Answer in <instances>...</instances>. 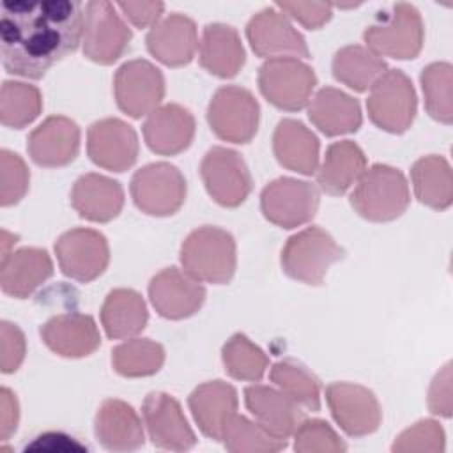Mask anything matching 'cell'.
Instances as JSON below:
<instances>
[{"mask_svg": "<svg viewBox=\"0 0 453 453\" xmlns=\"http://www.w3.org/2000/svg\"><path fill=\"white\" fill-rule=\"evenodd\" d=\"M83 9L80 2H2L0 50L7 73L42 78L81 42Z\"/></svg>", "mask_w": 453, "mask_h": 453, "instance_id": "obj_1", "label": "cell"}, {"mask_svg": "<svg viewBox=\"0 0 453 453\" xmlns=\"http://www.w3.org/2000/svg\"><path fill=\"white\" fill-rule=\"evenodd\" d=\"M184 271L198 281L223 285L235 273V241L219 226H200L193 230L180 246Z\"/></svg>", "mask_w": 453, "mask_h": 453, "instance_id": "obj_2", "label": "cell"}, {"mask_svg": "<svg viewBox=\"0 0 453 453\" xmlns=\"http://www.w3.org/2000/svg\"><path fill=\"white\" fill-rule=\"evenodd\" d=\"M411 202L403 173L389 165H373L361 173L350 195V205L368 221H391L405 212Z\"/></svg>", "mask_w": 453, "mask_h": 453, "instance_id": "obj_3", "label": "cell"}, {"mask_svg": "<svg viewBox=\"0 0 453 453\" xmlns=\"http://www.w3.org/2000/svg\"><path fill=\"white\" fill-rule=\"evenodd\" d=\"M423 35L419 11L411 4L398 2L389 11L377 12L375 21L366 27L363 39L366 48L379 57L409 60L419 55Z\"/></svg>", "mask_w": 453, "mask_h": 453, "instance_id": "obj_4", "label": "cell"}, {"mask_svg": "<svg viewBox=\"0 0 453 453\" xmlns=\"http://www.w3.org/2000/svg\"><path fill=\"white\" fill-rule=\"evenodd\" d=\"M343 248L320 226H308L285 242L281 250V267L292 280L306 285H320L327 269L342 260Z\"/></svg>", "mask_w": 453, "mask_h": 453, "instance_id": "obj_5", "label": "cell"}, {"mask_svg": "<svg viewBox=\"0 0 453 453\" xmlns=\"http://www.w3.org/2000/svg\"><path fill=\"white\" fill-rule=\"evenodd\" d=\"M418 99L412 81L400 69H388L372 87L366 99L370 120L388 131L400 134L407 131L416 117Z\"/></svg>", "mask_w": 453, "mask_h": 453, "instance_id": "obj_6", "label": "cell"}, {"mask_svg": "<svg viewBox=\"0 0 453 453\" xmlns=\"http://www.w3.org/2000/svg\"><path fill=\"white\" fill-rule=\"evenodd\" d=\"M315 85L317 76L313 69L294 57L269 58L258 69L262 96L280 110L297 111L304 108Z\"/></svg>", "mask_w": 453, "mask_h": 453, "instance_id": "obj_7", "label": "cell"}, {"mask_svg": "<svg viewBox=\"0 0 453 453\" xmlns=\"http://www.w3.org/2000/svg\"><path fill=\"white\" fill-rule=\"evenodd\" d=\"M260 106L255 96L239 85L218 88L207 108V120L214 134L225 142L248 143L257 129Z\"/></svg>", "mask_w": 453, "mask_h": 453, "instance_id": "obj_8", "label": "cell"}, {"mask_svg": "<svg viewBox=\"0 0 453 453\" xmlns=\"http://www.w3.org/2000/svg\"><path fill=\"white\" fill-rule=\"evenodd\" d=\"M134 205L150 216H170L180 209L186 198V180L180 170L170 163H149L131 179Z\"/></svg>", "mask_w": 453, "mask_h": 453, "instance_id": "obj_9", "label": "cell"}, {"mask_svg": "<svg viewBox=\"0 0 453 453\" xmlns=\"http://www.w3.org/2000/svg\"><path fill=\"white\" fill-rule=\"evenodd\" d=\"M129 41L131 30L113 4L97 0L85 5L81 44L87 58L104 65L113 64L124 55Z\"/></svg>", "mask_w": 453, "mask_h": 453, "instance_id": "obj_10", "label": "cell"}, {"mask_svg": "<svg viewBox=\"0 0 453 453\" xmlns=\"http://www.w3.org/2000/svg\"><path fill=\"white\" fill-rule=\"evenodd\" d=\"M117 106L133 119L152 113L165 96L161 71L143 58L124 62L113 78Z\"/></svg>", "mask_w": 453, "mask_h": 453, "instance_id": "obj_11", "label": "cell"}, {"mask_svg": "<svg viewBox=\"0 0 453 453\" xmlns=\"http://www.w3.org/2000/svg\"><path fill=\"white\" fill-rule=\"evenodd\" d=\"M260 209L271 223L281 228H296L315 216L319 191L311 182L280 177L262 189Z\"/></svg>", "mask_w": 453, "mask_h": 453, "instance_id": "obj_12", "label": "cell"}, {"mask_svg": "<svg viewBox=\"0 0 453 453\" xmlns=\"http://www.w3.org/2000/svg\"><path fill=\"white\" fill-rule=\"evenodd\" d=\"M55 255L62 273L81 283L101 276L110 262L108 241L94 228L64 232L55 242Z\"/></svg>", "mask_w": 453, "mask_h": 453, "instance_id": "obj_13", "label": "cell"}, {"mask_svg": "<svg viewBox=\"0 0 453 453\" xmlns=\"http://www.w3.org/2000/svg\"><path fill=\"white\" fill-rule=\"evenodd\" d=\"M200 175L207 193L223 207L241 205L251 191V175L239 152L212 147L202 159Z\"/></svg>", "mask_w": 453, "mask_h": 453, "instance_id": "obj_14", "label": "cell"}, {"mask_svg": "<svg viewBox=\"0 0 453 453\" xmlns=\"http://www.w3.org/2000/svg\"><path fill=\"white\" fill-rule=\"evenodd\" d=\"M326 400L334 421L350 437L373 434L382 419L375 395L359 384L333 382L326 388Z\"/></svg>", "mask_w": 453, "mask_h": 453, "instance_id": "obj_15", "label": "cell"}, {"mask_svg": "<svg viewBox=\"0 0 453 453\" xmlns=\"http://www.w3.org/2000/svg\"><path fill=\"white\" fill-rule=\"evenodd\" d=\"M246 37L251 50L264 58H308L310 51L304 37L294 28L287 14L278 7H265L258 11L246 27Z\"/></svg>", "mask_w": 453, "mask_h": 453, "instance_id": "obj_16", "label": "cell"}, {"mask_svg": "<svg viewBox=\"0 0 453 453\" xmlns=\"http://www.w3.org/2000/svg\"><path fill=\"white\" fill-rule=\"evenodd\" d=\"M143 421L154 446L172 451H186L196 444L179 402L166 393H149L142 405Z\"/></svg>", "mask_w": 453, "mask_h": 453, "instance_id": "obj_17", "label": "cell"}, {"mask_svg": "<svg viewBox=\"0 0 453 453\" xmlns=\"http://www.w3.org/2000/svg\"><path fill=\"white\" fill-rule=\"evenodd\" d=\"M87 152L97 166L124 172L138 157L136 131L120 119H101L87 131Z\"/></svg>", "mask_w": 453, "mask_h": 453, "instance_id": "obj_18", "label": "cell"}, {"mask_svg": "<svg viewBox=\"0 0 453 453\" xmlns=\"http://www.w3.org/2000/svg\"><path fill=\"white\" fill-rule=\"evenodd\" d=\"M149 297L161 317L180 320L200 310L205 301V288L186 271L166 267L150 280Z\"/></svg>", "mask_w": 453, "mask_h": 453, "instance_id": "obj_19", "label": "cell"}, {"mask_svg": "<svg viewBox=\"0 0 453 453\" xmlns=\"http://www.w3.org/2000/svg\"><path fill=\"white\" fill-rule=\"evenodd\" d=\"M27 149L39 166H65L78 154L80 127L69 117L51 115L28 134Z\"/></svg>", "mask_w": 453, "mask_h": 453, "instance_id": "obj_20", "label": "cell"}, {"mask_svg": "<svg viewBox=\"0 0 453 453\" xmlns=\"http://www.w3.org/2000/svg\"><path fill=\"white\" fill-rule=\"evenodd\" d=\"M142 131L145 143L152 152L175 156L191 145L195 136V117L188 108L168 103L147 115Z\"/></svg>", "mask_w": 453, "mask_h": 453, "instance_id": "obj_21", "label": "cell"}, {"mask_svg": "<svg viewBox=\"0 0 453 453\" xmlns=\"http://www.w3.org/2000/svg\"><path fill=\"white\" fill-rule=\"evenodd\" d=\"M244 403L255 421L278 439L287 441L304 419L301 405L281 389L271 386H248L244 389Z\"/></svg>", "mask_w": 453, "mask_h": 453, "instance_id": "obj_22", "label": "cell"}, {"mask_svg": "<svg viewBox=\"0 0 453 453\" xmlns=\"http://www.w3.org/2000/svg\"><path fill=\"white\" fill-rule=\"evenodd\" d=\"M147 48L165 65L180 67L189 64L198 48L195 21L180 12L161 18L147 34Z\"/></svg>", "mask_w": 453, "mask_h": 453, "instance_id": "obj_23", "label": "cell"}, {"mask_svg": "<svg viewBox=\"0 0 453 453\" xmlns=\"http://www.w3.org/2000/svg\"><path fill=\"white\" fill-rule=\"evenodd\" d=\"M41 338L50 350L62 357L90 356L101 343L99 329L90 315L60 313L41 327Z\"/></svg>", "mask_w": 453, "mask_h": 453, "instance_id": "obj_24", "label": "cell"}, {"mask_svg": "<svg viewBox=\"0 0 453 453\" xmlns=\"http://www.w3.org/2000/svg\"><path fill=\"white\" fill-rule=\"evenodd\" d=\"M94 432L108 451H134L145 442L140 416L129 403L117 398H108L99 405Z\"/></svg>", "mask_w": 453, "mask_h": 453, "instance_id": "obj_25", "label": "cell"}, {"mask_svg": "<svg viewBox=\"0 0 453 453\" xmlns=\"http://www.w3.org/2000/svg\"><path fill=\"white\" fill-rule=\"evenodd\" d=\"M71 205L81 218L106 223L122 211L124 189L117 180L106 175L85 173L76 179L71 189Z\"/></svg>", "mask_w": 453, "mask_h": 453, "instance_id": "obj_26", "label": "cell"}, {"mask_svg": "<svg viewBox=\"0 0 453 453\" xmlns=\"http://www.w3.org/2000/svg\"><path fill=\"white\" fill-rule=\"evenodd\" d=\"M188 405L202 434L221 441L225 425L237 411V391L223 380H209L191 391Z\"/></svg>", "mask_w": 453, "mask_h": 453, "instance_id": "obj_27", "label": "cell"}, {"mask_svg": "<svg viewBox=\"0 0 453 453\" xmlns=\"http://www.w3.org/2000/svg\"><path fill=\"white\" fill-rule=\"evenodd\" d=\"M53 274V262L46 250L19 248L2 260L0 285L7 296L25 299Z\"/></svg>", "mask_w": 453, "mask_h": 453, "instance_id": "obj_28", "label": "cell"}, {"mask_svg": "<svg viewBox=\"0 0 453 453\" xmlns=\"http://www.w3.org/2000/svg\"><path fill=\"white\" fill-rule=\"evenodd\" d=\"M319 138L296 119L278 122L273 134V150L278 163L292 172L311 175L319 168Z\"/></svg>", "mask_w": 453, "mask_h": 453, "instance_id": "obj_29", "label": "cell"}, {"mask_svg": "<svg viewBox=\"0 0 453 453\" xmlns=\"http://www.w3.org/2000/svg\"><path fill=\"white\" fill-rule=\"evenodd\" d=\"M308 117L326 136L356 133L363 122L357 99L334 87H324L313 96Z\"/></svg>", "mask_w": 453, "mask_h": 453, "instance_id": "obj_30", "label": "cell"}, {"mask_svg": "<svg viewBox=\"0 0 453 453\" xmlns=\"http://www.w3.org/2000/svg\"><path fill=\"white\" fill-rule=\"evenodd\" d=\"M246 53L237 30L225 23L205 25L200 39V64L218 76L232 78L244 65Z\"/></svg>", "mask_w": 453, "mask_h": 453, "instance_id": "obj_31", "label": "cell"}, {"mask_svg": "<svg viewBox=\"0 0 453 453\" xmlns=\"http://www.w3.org/2000/svg\"><path fill=\"white\" fill-rule=\"evenodd\" d=\"M366 170V157L359 145L350 140L334 142L327 147L322 165L317 168V184L327 195H343Z\"/></svg>", "mask_w": 453, "mask_h": 453, "instance_id": "obj_32", "label": "cell"}, {"mask_svg": "<svg viewBox=\"0 0 453 453\" xmlns=\"http://www.w3.org/2000/svg\"><path fill=\"white\" fill-rule=\"evenodd\" d=\"M147 319L145 301L133 288H113L101 306V324L111 340L138 334L143 331Z\"/></svg>", "mask_w": 453, "mask_h": 453, "instance_id": "obj_33", "label": "cell"}, {"mask_svg": "<svg viewBox=\"0 0 453 453\" xmlns=\"http://www.w3.org/2000/svg\"><path fill=\"white\" fill-rule=\"evenodd\" d=\"M411 180L421 203L435 211H444L451 205L453 175L449 163L442 156L419 157L411 168Z\"/></svg>", "mask_w": 453, "mask_h": 453, "instance_id": "obj_34", "label": "cell"}, {"mask_svg": "<svg viewBox=\"0 0 453 453\" xmlns=\"http://www.w3.org/2000/svg\"><path fill=\"white\" fill-rule=\"evenodd\" d=\"M331 69L340 83L352 90L365 92L388 71V65L382 57L375 55L372 50L350 44L334 53Z\"/></svg>", "mask_w": 453, "mask_h": 453, "instance_id": "obj_35", "label": "cell"}, {"mask_svg": "<svg viewBox=\"0 0 453 453\" xmlns=\"http://www.w3.org/2000/svg\"><path fill=\"white\" fill-rule=\"evenodd\" d=\"M165 363V349L149 338H131L111 350L113 370L122 377H149Z\"/></svg>", "mask_w": 453, "mask_h": 453, "instance_id": "obj_36", "label": "cell"}, {"mask_svg": "<svg viewBox=\"0 0 453 453\" xmlns=\"http://www.w3.org/2000/svg\"><path fill=\"white\" fill-rule=\"evenodd\" d=\"M271 380L278 389L288 395L306 411L320 409V386L317 377L301 363L294 359H283L273 365L269 372Z\"/></svg>", "mask_w": 453, "mask_h": 453, "instance_id": "obj_37", "label": "cell"}, {"mask_svg": "<svg viewBox=\"0 0 453 453\" xmlns=\"http://www.w3.org/2000/svg\"><path fill=\"white\" fill-rule=\"evenodd\" d=\"M221 441L228 451L235 453H273L287 446L285 439L274 437L262 425L237 412L225 425Z\"/></svg>", "mask_w": 453, "mask_h": 453, "instance_id": "obj_38", "label": "cell"}, {"mask_svg": "<svg viewBox=\"0 0 453 453\" xmlns=\"http://www.w3.org/2000/svg\"><path fill=\"white\" fill-rule=\"evenodd\" d=\"M42 110L37 87L23 81H4L0 92V119L7 127L21 129L34 122Z\"/></svg>", "mask_w": 453, "mask_h": 453, "instance_id": "obj_39", "label": "cell"}, {"mask_svg": "<svg viewBox=\"0 0 453 453\" xmlns=\"http://www.w3.org/2000/svg\"><path fill=\"white\" fill-rule=\"evenodd\" d=\"M221 359L225 365V372L237 380H251L257 382L264 377L269 359L265 352L255 345L246 334H234L221 350Z\"/></svg>", "mask_w": 453, "mask_h": 453, "instance_id": "obj_40", "label": "cell"}, {"mask_svg": "<svg viewBox=\"0 0 453 453\" xmlns=\"http://www.w3.org/2000/svg\"><path fill=\"white\" fill-rule=\"evenodd\" d=\"M453 69L448 62L428 64L421 71V88L425 96V108L435 120L449 124L453 119Z\"/></svg>", "mask_w": 453, "mask_h": 453, "instance_id": "obj_41", "label": "cell"}, {"mask_svg": "<svg viewBox=\"0 0 453 453\" xmlns=\"http://www.w3.org/2000/svg\"><path fill=\"white\" fill-rule=\"evenodd\" d=\"M294 449L299 453H338L347 446L324 419H303L294 432Z\"/></svg>", "mask_w": 453, "mask_h": 453, "instance_id": "obj_42", "label": "cell"}, {"mask_svg": "<svg viewBox=\"0 0 453 453\" xmlns=\"http://www.w3.org/2000/svg\"><path fill=\"white\" fill-rule=\"evenodd\" d=\"M30 172L25 161L7 149L0 152V203L4 207L18 203L28 191Z\"/></svg>", "mask_w": 453, "mask_h": 453, "instance_id": "obj_43", "label": "cell"}, {"mask_svg": "<svg viewBox=\"0 0 453 453\" xmlns=\"http://www.w3.org/2000/svg\"><path fill=\"white\" fill-rule=\"evenodd\" d=\"M396 453L407 451H426L437 453L444 449V430L434 419H421L403 430L391 446Z\"/></svg>", "mask_w": 453, "mask_h": 453, "instance_id": "obj_44", "label": "cell"}, {"mask_svg": "<svg viewBox=\"0 0 453 453\" xmlns=\"http://www.w3.org/2000/svg\"><path fill=\"white\" fill-rule=\"evenodd\" d=\"M0 366L4 373H12L25 359L27 342L25 334L16 324L4 320L0 324Z\"/></svg>", "mask_w": 453, "mask_h": 453, "instance_id": "obj_45", "label": "cell"}, {"mask_svg": "<svg viewBox=\"0 0 453 453\" xmlns=\"http://www.w3.org/2000/svg\"><path fill=\"white\" fill-rule=\"evenodd\" d=\"M276 7L310 30L320 28L333 14V4L329 2H278Z\"/></svg>", "mask_w": 453, "mask_h": 453, "instance_id": "obj_46", "label": "cell"}, {"mask_svg": "<svg viewBox=\"0 0 453 453\" xmlns=\"http://www.w3.org/2000/svg\"><path fill=\"white\" fill-rule=\"evenodd\" d=\"M428 407L430 412L449 418L451 416V368L449 363L432 380L428 391Z\"/></svg>", "mask_w": 453, "mask_h": 453, "instance_id": "obj_47", "label": "cell"}, {"mask_svg": "<svg viewBox=\"0 0 453 453\" xmlns=\"http://www.w3.org/2000/svg\"><path fill=\"white\" fill-rule=\"evenodd\" d=\"M122 14L136 27V28H145V27H154L163 14L165 4L163 2H117V5Z\"/></svg>", "mask_w": 453, "mask_h": 453, "instance_id": "obj_48", "label": "cell"}, {"mask_svg": "<svg viewBox=\"0 0 453 453\" xmlns=\"http://www.w3.org/2000/svg\"><path fill=\"white\" fill-rule=\"evenodd\" d=\"M18 419H19V407H18L16 395L11 389L2 388L0 389V437H2V441H7L11 437V434L18 426Z\"/></svg>", "mask_w": 453, "mask_h": 453, "instance_id": "obj_49", "label": "cell"}, {"mask_svg": "<svg viewBox=\"0 0 453 453\" xmlns=\"http://www.w3.org/2000/svg\"><path fill=\"white\" fill-rule=\"evenodd\" d=\"M51 449V451H65V449H83V446L80 442H76L73 437L60 434V432H48L42 434L39 437H35V441L32 444L27 446V449Z\"/></svg>", "mask_w": 453, "mask_h": 453, "instance_id": "obj_50", "label": "cell"}]
</instances>
